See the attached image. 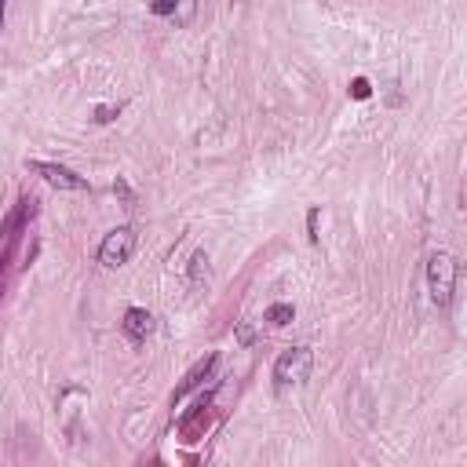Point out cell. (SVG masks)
Returning a JSON list of instances; mask_svg holds the SVG:
<instances>
[{
    "label": "cell",
    "instance_id": "6da1fadb",
    "mask_svg": "<svg viewBox=\"0 0 467 467\" xmlns=\"http://www.w3.org/2000/svg\"><path fill=\"white\" fill-rule=\"evenodd\" d=\"M427 288L434 307H449L453 303V288H457V260L449 252H434L427 260Z\"/></svg>",
    "mask_w": 467,
    "mask_h": 467
},
{
    "label": "cell",
    "instance_id": "52a82bcc",
    "mask_svg": "<svg viewBox=\"0 0 467 467\" xmlns=\"http://www.w3.org/2000/svg\"><path fill=\"white\" fill-rule=\"evenodd\" d=\"M292 318H296L292 303H274V307H267V321H270V325H288Z\"/></svg>",
    "mask_w": 467,
    "mask_h": 467
},
{
    "label": "cell",
    "instance_id": "9c48e42d",
    "mask_svg": "<svg viewBox=\"0 0 467 467\" xmlns=\"http://www.w3.org/2000/svg\"><path fill=\"white\" fill-rule=\"evenodd\" d=\"M350 95H354V99H369V95H373V84H369L365 77H358V80L350 84Z\"/></svg>",
    "mask_w": 467,
    "mask_h": 467
},
{
    "label": "cell",
    "instance_id": "8992f818",
    "mask_svg": "<svg viewBox=\"0 0 467 467\" xmlns=\"http://www.w3.org/2000/svg\"><path fill=\"white\" fill-rule=\"evenodd\" d=\"M212 369H216V354H208V358L205 362H198L194 369H190V373H186V380H183V387L179 391H175V401H179V398H186L190 391H194L198 387V383L201 380H208V373H212Z\"/></svg>",
    "mask_w": 467,
    "mask_h": 467
},
{
    "label": "cell",
    "instance_id": "30bf717a",
    "mask_svg": "<svg viewBox=\"0 0 467 467\" xmlns=\"http://www.w3.org/2000/svg\"><path fill=\"white\" fill-rule=\"evenodd\" d=\"M114 114H117L114 106H99V110H95V121H99V124H106V121H114Z\"/></svg>",
    "mask_w": 467,
    "mask_h": 467
},
{
    "label": "cell",
    "instance_id": "3957f363",
    "mask_svg": "<svg viewBox=\"0 0 467 467\" xmlns=\"http://www.w3.org/2000/svg\"><path fill=\"white\" fill-rule=\"evenodd\" d=\"M135 230L132 227H117V230H110L103 237V245H99V260L103 267H124L128 260H132V252H135Z\"/></svg>",
    "mask_w": 467,
    "mask_h": 467
},
{
    "label": "cell",
    "instance_id": "5b68a950",
    "mask_svg": "<svg viewBox=\"0 0 467 467\" xmlns=\"http://www.w3.org/2000/svg\"><path fill=\"white\" fill-rule=\"evenodd\" d=\"M150 329H154V318H150V311L132 307V311L124 314V332L132 336V340H147V336H150Z\"/></svg>",
    "mask_w": 467,
    "mask_h": 467
},
{
    "label": "cell",
    "instance_id": "8fae6325",
    "mask_svg": "<svg viewBox=\"0 0 467 467\" xmlns=\"http://www.w3.org/2000/svg\"><path fill=\"white\" fill-rule=\"evenodd\" d=\"M307 230H311V241H318V208H311V216H307Z\"/></svg>",
    "mask_w": 467,
    "mask_h": 467
},
{
    "label": "cell",
    "instance_id": "7a4b0ae2",
    "mask_svg": "<svg viewBox=\"0 0 467 467\" xmlns=\"http://www.w3.org/2000/svg\"><path fill=\"white\" fill-rule=\"evenodd\" d=\"M311 365H314V354L311 347H292L285 350L278 362H274V380H278V387H288V383H303L311 376Z\"/></svg>",
    "mask_w": 467,
    "mask_h": 467
},
{
    "label": "cell",
    "instance_id": "277c9868",
    "mask_svg": "<svg viewBox=\"0 0 467 467\" xmlns=\"http://www.w3.org/2000/svg\"><path fill=\"white\" fill-rule=\"evenodd\" d=\"M34 172L44 175V179L52 186H59V190H84L88 186V179H80L77 172L62 168V165H47V161H34Z\"/></svg>",
    "mask_w": 467,
    "mask_h": 467
},
{
    "label": "cell",
    "instance_id": "ba28073f",
    "mask_svg": "<svg viewBox=\"0 0 467 467\" xmlns=\"http://www.w3.org/2000/svg\"><path fill=\"white\" fill-rule=\"evenodd\" d=\"M179 4H183V0H154L150 11L154 15H175V8H179Z\"/></svg>",
    "mask_w": 467,
    "mask_h": 467
}]
</instances>
